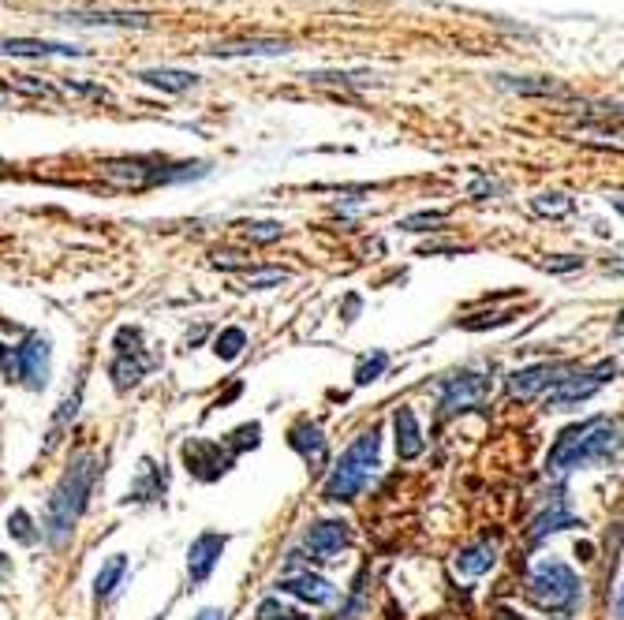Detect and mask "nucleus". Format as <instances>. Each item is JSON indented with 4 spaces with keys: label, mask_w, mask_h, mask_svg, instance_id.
I'll return each mask as SVG.
<instances>
[{
    "label": "nucleus",
    "mask_w": 624,
    "mask_h": 620,
    "mask_svg": "<svg viewBox=\"0 0 624 620\" xmlns=\"http://www.w3.org/2000/svg\"><path fill=\"white\" fill-rule=\"evenodd\" d=\"M497 561V538H483V542H475L468 550L456 553V572L460 576H483L490 572Z\"/></svg>",
    "instance_id": "obj_19"
},
{
    "label": "nucleus",
    "mask_w": 624,
    "mask_h": 620,
    "mask_svg": "<svg viewBox=\"0 0 624 620\" xmlns=\"http://www.w3.org/2000/svg\"><path fill=\"white\" fill-rule=\"evenodd\" d=\"M258 620H311V617H303L299 609L281 606V598H266V602L258 606Z\"/></svg>",
    "instance_id": "obj_32"
},
{
    "label": "nucleus",
    "mask_w": 624,
    "mask_h": 620,
    "mask_svg": "<svg viewBox=\"0 0 624 620\" xmlns=\"http://www.w3.org/2000/svg\"><path fill=\"white\" fill-rule=\"evenodd\" d=\"M94 482H98V456L94 452L75 456L68 471L60 475V482L53 486V494H49V505H45V527H42V535L53 546L68 542V535L75 531L79 516H83L86 501H90Z\"/></svg>",
    "instance_id": "obj_2"
},
{
    "label": "nucleus",
    "mask_w": 624,
    "mask_h": 620,
    "mask_svg": "<svg viewBox=\"0 0 624 620\" xmlns=\"http://www.w3.org/2000/svg\"><path fill=\"white\" fill-rule=\"evenodd\" d=\"M288 49H292V45L277 42V38H243V42H217V45H210L206 53L228 60V57H284Z\"/></svg>",
    "instance_id": "obj_14"
},
{
    "label": "nucleus",
    "mask_w": 624,
    "mask_h": 620,
    "mask_svg": "<svg viewBox=\"0 0 624 620\" xmlns=\"http://www.w3.org/2000/svg\"><path fill=\"white\" fill-rule=\"evenodd\" d=\"M15 363H19V381L27 385L30 393H42L49 385V367H53V348L49 337L42 333H30L19 348H15Z\"/></svg>",
    "instance_id": "obj_8"
},
{
    "label": "nucleus",
    "mask_w": 624,
    "mask_h": 620,
    "mask_svg": "<svg viewBox=\"0 0 624 620\" xmlns=\"http://www.w3.org/2000/svg\"><path fill=\"white\" fill-rule=\"evenodd\" d=\"M4 57H83L79 45L68 42H38V38H0Z\"/></svg>",
    "instance_id": "obj_15"
},
{
    "label": "nucleus",
    "mask_w": 624,
    "mask_h": 620,
    "mask_svg": "<svg viewBox=\"0 0 624 620\" xmlns=\"http://www.w3.org/2000/svg\"><path fill=\"white\" fill-rule=\"evenodd\" d=\"M195 620H225V609H202Z\"/></svg>",
    "instance_id": "obj_39"
},
{
    "label": "nucleus",
    "mask_w": 624,
    "mask_h": 620,
    "mask_svg": "<svg viewBox=\"0 0 624 620\" xmlns=\"http://www.w3.org/2000/svg\"><path fill=\"white\" fill-rule=\"evenodd\" d=\"M277 591L281 594H292L299 602H311V606H329L333 598H337V587L329 583V579L314 576V572H299V576H284L277 583Z\"/></svg>",
    "instance_id": "obj_12"
},
{
    "label": "nucleus",
    "mask_w": 624,
    "mask_h": 620,
    "mask_svg": "<svg viewBox=\"0 0 624 620\" xmlns=\"http://www.w3.org/2000/svg\"><path fill=\"white\" fill-rule=\"evenodd\" d=\"M139 79L157 86V90H169V94H184V90H191V86L199 83V75L176 71V68H146V71H139Z\"/></svg>",
    "instance_id": "obj_21"
},
{
    "label": "nucleus",
    "mask_w": 624,
    "mask_h": 620,
    "mask_svg": "<svg viewBox=\"0 0 624 620\" xmlns=\"http://www.w3.org/2000/svg\"><path fill=\"white\" fill-rule=\"evenodd\" d=\"M0 172H4V161H0Z\"/></svg>",
    "instance_id": "obj_42"
},
{
    "label": "nucleus",
    "mask_w": 624,
    "mask_h": 620,
    "mask_svg": "<svg viewBox=\"0 0 624 620\" xmlns=\"http://www.w3.org/2000/svg\"><path fill=\"white\" fill-rule=\"evenodd\" d=\"M512 322L509 310H490V314H471V318H460V329L468 333H479V329H490V325H505Z\"/></svg>",
    "instance_id": "obj_31"
},
{
    "label": "nucleus",
    "mask_w": 624,
    "mask_h": 620,
    "mask_svg": "<svg viewBox=\"0 0 624 620\" xmlns=\"http://www.w3.org/2000/svg\"><path fill=\"white\" fill-rule=\"evenodd\" d=\"M243 348H247V333H243L240 325H228V329H221L217 340H213V352H217V359H225V363L240 359Z\"/></svg>",
    "instance_id": "obj_24"
},
{
    "label": "nucleus",
    "mask_w": 624,
    "mask_h": 620,
    "mask_svg": "<svg viewBox=\"0 0 624 620\" xmlns=\"http://www.w3.org/2000/svg\"><path fill=\"white\" fill-rule=\"evenodd\" d=\"M8 535H12L15 542H23V546H34V542L42 538V531L34 527V520H30L27 508H15L12 516H8Z\"/></svg>",
    "instance_id": "obj_26"
},
{
    "label": "nucleus",
    "mask_w": 624,
    "mask_h": 620,
    "mask_svg": "<svg viewBox=\"0 0 624 620\" xmlns=\"http://www.w3.org/2000/svg\"><path fill=\"white\" fill-rule=\"evenodd\" d=\"M613 374H617V359H602L598 367L591 370H572L565 381H557L550 385V393H546V411H572L587 404L591 396L602 389V385H610Z\"/></svg>",
    "instance_id": "obj_5"
},
{
    "label": "nucleus",
    "mask_w": 624,
    "mask_h": 620,
    "mask_svg": "<svg viewBox=\"0 0 624 620\" xmlns=\"http://www.w3.org/2000/svg\"><path fill=\"white\" fill-rule=\"evenodd\" d=\"M486 191L494 195V191H497V184H494V180H486V176H479V180H475V187H471V195L479 198V195H486Z\"/></svg>",
    "instance_id": "obj_38"
},
{
    "label": "nucleus",
    "mask_w": 624,
    "mask_h": 620,
    "mask_svg": "<svg viewBox=\"0 0 624 620\" xmlns=\"http://www.w3.org/2000/svg\"><path fill=\"white\" fill-rule=\"evenodd\" d=\"M527 598L542 609V613H572L580 602V579L565 561H542L527 579Z\"/></svg>",
    "instance_id": "obj_4"
},
{
    "label": "nucleus",
    "mask_w": 624,
    "mask_h": 620,
    "mask_svg": "<svg viewBox=\"0 0 624 620\" xmlns=\"http://www.w3.org/2000/svg\"><path fill=\"white\" fill-rule=\"evenodd\" d=\"M113 348H116V355H135V352H142V329H135V325H124V329H116Z\"/></svg>",
    "instance_id": "obj_33"
},
{
    "label": "nucleus",
    "mask_w": 624,
    "mask_h": 620,
    "mask_svg": "<svg viewBox=\"0 0 624 620\" xmlns=\"http://www.w3.org/2000/svg\"><path fill=\"white\" fill-rule=\"evenodd\" d=\"M497 617H501V620H520L516 613H509V609H497Z\"/></svg>",
    "instance_id": "obj_41"
},
{
    "label": "nucleus",
    "mask_w": 624,
    "mask_h": 620,
    "mask_svg": "<svg viewBox=\"0 0 624 620\" xmlns=\"http://www.w3.org/2000/svg\"><path fill=\"white\" fill-rule=\"evenodd\" d=\"M348 542H352V527L344 520H318V523H311L307 535H303V546L311 550V557L318 564L333 561Z\"/></svg>",
    "instance_id": "obj_9"
},
{
    "label": "nucleus",
    "mask_w": 624,
    "mask_h": 620,
    "mask_svg": "<svg viewBox=\"0 0 624 620\" xmlns=\"http://www.w3.org/2000/svg\"><path fill=\"white\" fill-rule=\"evenodd\" d=\"M490 396V378L479 370H456L438 385V408L441 415H456V411L479 408Z\"/></svg>",
    "instance_id": "obj_6"
},
{
    "label": "nucleus",
    "mask_w": 624,
    "mask_h": 620,
    "mask_svg": "<svg viewBox=\"0 0 624 620\" xmlns=\"http://www.w3.org/2000/svg\"><path fill=\"white\" fill-rule=\"evenodd\" d=\"M441 221H445V213H441V210H423V213L404 217V221H400V228H404V232H430V228L441 225Z\"/></svg>",
    "instance_id": "obj_34"
},
{
    "label": "nucleus",
    "mask_w": 624,
    "mask_h": 620,
    "mask_svg": "<svg viewBox=\"0 0 624 620\" xmlns=\"http://www.w3.org/2000/svg\"><path fill=\"white\" fill-rule=\"evenodd\" d=\"M576 367H565V363H535V367H524L509 374V393L520 396V400H531L539 396L542 389H550L557 381H565Z\"/></svg>",
    "instance_id": "obj_10"
},
{
    "label": "nucleus",
    "mask_w": 624,
    "mask_h": 620,
    "mask_svg": "<svg viewBox=\"0 0 624 620\" xmlns=\"http://www.w3.org/2000/svg\"><path fill=\"white\" fill-rule=\"evenodd\" d=\"M385 367H389V355L378 348V352H370L359 367H355V385L363 389V385H370V381H378L385 374Z\"/></svg>",
    "instance_id": "obj_27"
},
{
    "label": "nucleus",
    "mask_w": 624,
    "mask_h": 620,
    "mask_svg": "<svg viewBox=\"0 0 624 620\" xmlns=\"http://www.w3.org/2000/svg\"><path fill=\"white\" fill-rule=\"evenodd\" d=\"M497 83L516 94H561L565 86H557L554 79H516V75H497Z\"/></svg>",
    "instance_id": "obj_25"
},
{
    "label": "nucleus",
    "mask_w": 624,
    "mask_h": 620,
    "mask_svg": "<svg viewBox=\"0 0 624 620\" xmlns=\"http://www.w3.org/2000/svg\"><path fill=\"white\" fill-rule=\"evenodd\" d=\"M161 494H165V475H161V467H154V460H142L139 479L131 482L128 501H157Z\"/></svg>",
    "instance_id": "obj_22"
},
{
    "label": "nucleus",
    "mask_w": 624,
    "mask_h": 620,
    "mask_svg": "<svg viewBox=\"0 0 624 620\" xmlns=\"http://www.w3.org/2000/svg\"><path fill=\"white\" fill-rule=\"evenodd\" d=\"M542 269H546V273H568V269H580V258H568V254H561V258L542 262Z\"/></svg>",
    "instance_id": "obj_37"
},
{
    "label": "nucleus",
    "mask_w": 624,
    "mask_h": 620,
    "mask_svg": "<svg viewBox=\"0 0 624 620\" xmlns=\"http://www.w3.org/2000/svg\"><path fill=\"white\" fill-rule=\"evenodd\" d=\"M232 460H236V452L228 449V445L221 449L217 441H206V437H187L184 441V464L199 482L221 479L228 467H232Z\"/></svg>",
    "instance_id": "obj_7"
},
{
    "label": "nucleus",
    "mask_w": 624,
    "mask_h": 620,
    "mask_svg": "<svg viewBox=\"0 0 624 620\" xmlns=\"http://www.w3.org/2000/svg\"><path fill=\"white\" fill-rule=\"evenodd\" d=\"M124 572H128V557H124V553H113V557L98 568V576H94V598H109V594L120 587Z\"/></svg>",
    "instance_id": "obj_23"
},
{
    "label": "nucleus",
    "mask_w": 624,
    "mask_h": 620,
    "mask_svg": "<svg viewBox=\"0 0 624 620\" xmlns=\"http://www.w3.org/2000/svg\"><path fill=\"white\" fill-rule=\"evenodd\" d=\"M60 19L79 27H150V15L142 12H64Z\"/></svg>",
    "instance_id": "obj_17"
},
{
    "label": "nucleus",
    "mask_w": 624,
    "mask_h": 620,
    "mask_svg": "<svg viewBox=\"0 0 624 620\" xmlns=\"http://www.w3.org/2000/svg\"><path fill=\"white\" fill-rule=\"evenodd\" d=\"M568 527H583V520H576L572 512L565 508V501L557 497L554 505L546 508V512H539L535 520H531V531H527V542L531 546H539L546 535H557V531H568Z\"/></svg>",
    "instance_id": "obj_16"
},
{
    "label": "nucleus",
    "mask_w": 624,
    "mask_h": 620,
    "mask_svg": "<svg viewBox=\"0 0 624 620\" xmlns=\"http://www.w3.org/2000/svg\"><path fill=\"white\" fill-rule=\"evenodd\" d=\"M243 281L247 288H273V284H284L288 281V273L284 269H243Z\"/></svg>",
    "instance_id": "obj_30"
},
{
    "label": "nucleus",
    "mask_w": 624,
    "mask_h": 620,
    "mask_svg": "<svg viewBox=\"0 0 624 620\" xmlns=\"http://www.w3.org/2000/svg\"><path fill=\"white\" fill-rule=\"evenodd\" d=\"M0 374H4V381H19V363H15V348H0Z\"/></svg>",
    "instance_id": "obj_36"
},
{
    "label": "nucleus",
    "mask_w": 624,
    "mask_h": 620,
    "mask_svg": "<svg viewBox=\"0 0 624 620\" xmlns=\"http://www.w3.org/2000/svg\"><path fill=\"white\" fill-rule=\"evenodd\" d=\"M531 206H535V213H542V217H561V213H572V198L568 195H557V191H550V195H535L531 198Z\"/></svg>",
    "instance_id": "obj_28"
},
{
    "label": "nucleus",
    "mask_w": 624,
    "mask_h": 620,
    "mask_svg": "<svg viewBox=\"0 0 624 620\" xmlns=\"http://www.w3.org/2000/svg\"><path fill=\"white\" fill-rule=\"evenodd\" d=\"M247 236L255 243H273L284 236V225L281 221H255V225H247Z\"/></svg>",
    "instance_id": "obj_35"
},
{
    "label": "nucleus",
    "mask_w": 624,
    "mask_h": 620,
    "mask_svg": "<svg viewBox=\"0 0 624 620\" xmlns=\"http://www.w3.org/2000/svg\"><path fill=\"white\" fill-rule=\"evenodd\" d=\"M617 449H621V423L595 415V419H583V423L561 430V437L546 456V467H550V475H565V471L587 464H606L617 456Z\"/></svg>",
    "instance_id": "obj_1"
},
{
    "label": "nucleus",
    "mask_w": 624,
    "mask_h": 620,
    "mask_svg": "<svg viewBox=\"0 0 624 620\" xmlns=\"http://www.w3.org/2000/svg\"><path fill=\"white\" fill-rule=\"evenodd\" d=\"M8 572H12V561H8V557H4V553H0V579L8 576Z\"/></svg>",
    "instance_id": "obj_40"
},
{
    "label": "nucleus",
    "mask_w": 624,
    "mask_h": 620,
    "mask_svg": "<svg viewBox=\"0 0 624 620\" xmlns=\"http://www.w3.org/2000/svg\"><path fill=\"white\" fill-rule=\"evenodd\" d=\"M225 546H228V538L225 535H213V531H206V535H199L195 542H191V550H187V576H191V583L210 579L213 564L221 561Z\"/></svg>",
    "instance_id": "obj_11"
},
{
    "label": "nucleus",
    "mask_w": 624,
    "mask_h": 620,
    "mask_svg": "<svg viewBox=\"0 0 624 620\" xmlns=\"http://www.w3.org/2000/svg\"><path fill=\"white\" fill-rule=\"evenodd\" d=\"M393 430H397L400 460H415V456L423 452V430H419L415 411L412 408H397V411H393Z\"/></svg>",
    "instance_id": "obj_18"
},
{
    "label": "nucleus",
    "mask_w": 624,
    "mask_h": 620,
    "mask_svg": "<svg viewBox=\"0 0 624 620\" xmlns=\"http://www.w3.org/2000/svg\"><path fill=\"white\" fill-rule=\"evenodd\" d=\"M378 449H382V434L378 430H367V434H359L348 445V452L341 456V464L333 467V475L326 479V490L322 497L333 501V505H344V501H355V497L367 490V482L378 475Z\"/></svg>",
    "instance_id": "obj_3"
},
{
    "label": "nucleus",
    "mask_w": 624,
    "mask_h": 620,
    "mask_svg": "<svg viewBox=\"0 0 624 620\" xmlns=\"http://www.w3.org/2000/svg\"><path fill=\"white\" fill-rule=\"evenodd\" d=\"M79 404H83V385H79V389H75V393L68 396V400H64V404H60V411H57V423H53V434H49V449H53V445H57L60 441V430H64V426L71 423V419H75V415H79Z\"/></svg>",
    "instance_id": "obj_29"
},
{
    "label": "nucleus",
    "mask_w": 624,
    "mask_h": 620,
    "mask_svg": "<svg viewBox=\"0 0 624 620\" xmlns=\"http://www.w3.org/2000/svg\"><path fill=\"white\" fill-rule=\"evenodd\" d=\"M288 445H292V449H296L311 467H322L329 460L326 434H322V430H318L311 419H303V423H296L292 430H288Z\"/></svg>",
    "instance_id": "obj_13"
},
{
    "label": "nucleus",
    "mask_w": 624,
    "mask_h": 620,
    "mask_svg": "<svg viewBox=\"0 0 624 620\" xmlns=\"http://www.w3.org/2000/svg\"><path fill=\"white\" fill-rule=\"evenodd\" d=\"M154 367L150 359H142V352L135 355H116L113 367H109V374H113V385L120 389V393H128V389H135L142 378H146V370Z\"/></svg>",
    "instance_id": "obj_20"
}]
</instances>
